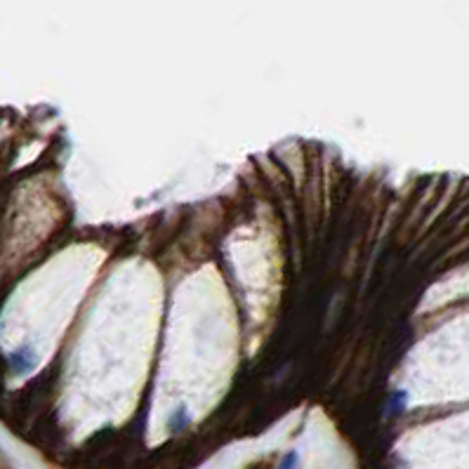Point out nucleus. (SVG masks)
I'll use <instances>...</instances> for the list:
<instances>
[{"mask_svg":"<svg viewBox=\"0 0 469 469\" xmlns=\"http://www.w3.org/2000/svg\"><path fill=\"white\" fill-rule=\"evenodd\" d=\"M191 422V415H189V410H187V406H180L175 413L170 415V420H168V427L172 429V431H182L187 424Z\"/></svg>","mask_w":469,"mask_h":469,"instance_id":"obj_2","label":"nucleus"},{"mask_svg":"<svg viewBox=\"0 0 469 469\" xmlns=\"http://www.w3.org/2000/svg\"><path fill=\"white\" fill-rule=\"evenodd\" d=\"M36 366H38V354L31 344H24L10 354V368L15 375H29Z\"/></svg>","mask_w":469,"mask_h":469,"instance_id":"obj_1","label":"nucleus"},{"mask_svg":"<svg viewBox=\"0 0 469 469\" xmlns=\"http://www.w3.org/2000/svg\"><path fill=\"white\" fill-rule=\"evenodd\" d=\"M298 453H295V450H290V453H286V458L281 460V467L279 469H295L298 467Z\"/></svg>","mask_w":469,"mask_h":469,"instance_id":"obj_3","label":"nucleus"}]
</instances>
